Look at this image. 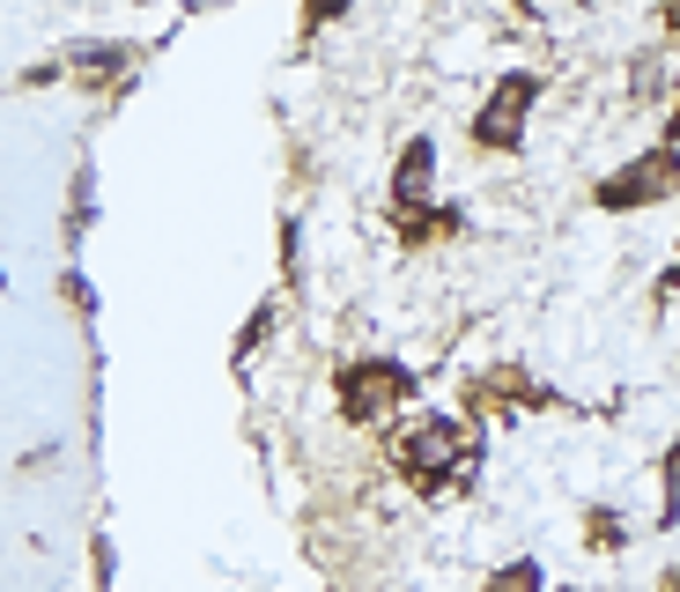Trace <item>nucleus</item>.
<instances>
[{
  "instance_id": "nucleus-2",
  "label": "nucleus",
  "mask_w": 680,
  "mask_h": 592,
  "mask_svg": "<svg viewBox=\"0 0 680 592\" xmlns=\"http://www.w3.org/2000/svg\"><path fill=\"white\" fill-rule=\"evenodd\" d=\"M540 97L533 74H510L503 89H496V104L481 112V141H518V119H525V104Z\"/></svg>"
},
{
  "instance_id": "nucleus-7",
  "label": "nucleus",
  "mask_w": 680,
  "mask_h": 592,
  "mask_svg": "<svg viewBox=\"0 0 680 592\" xmlns=\"http://www.w3.org/2000/svg\"><path fill=\"white\" fill-rule=\"evenodd\" d=\"M673 30H680V8H673Z\"/></svg>"
},
{
  "instance_id": "nucleus-5",
  "label": "nucleus",
  "mask_w": 680,
  "mask_h": 592,
  "mask_svg": "<svg viewBox=\"0 0 680 592\" xmlns=\"http://www.w3.org/2000/svg\"><path fill=\"white\" fill-rule=\"evenodd\" d=\"M496 592H540V570L533 563H510L503 578H496Z\"/></svg>"
},
{
  "instance_id": "nucleus-6",
  "label": "nucleus",
  "mask_w": 680,
  "mask_h": 592,
  "mask_svg": "<svg viewBox=\"0 0 680 592\" xmlns=\"http://www.w3.org/2000/svg\"><path fill=\"white\" fill-rule=\"evenodd\" d=\"M666 289H680V267H673V274H666Z\"/></svg>"
},
{
  "instance_id": "nucleus-3",
  "label": "nucleus",
  "mask_w": 680,
  "mask_h": 592,
  "mask_svg": "<svg viewBox=\"0 0 680 592\" xmlns=\"http://www.w3.org/2000/svg\"><path fill=\"white\" fill-rule=\"evenodd\" d=\"M407 467H414V474H437V467H459V474H466V437L451 430V422L414 430V437H407Z\"/></svg>"
},
{
  "instance_id": "nucleus-4",
  "label": "nucleus",
  "mask_w": 680,
  "mask_h": 592,
  "mask_svg": "<svg viewBox=\"0 0 680 592\" xmlns=\"http://www.w3.org/2000/svg\"><path fill=\"white\" fill-rule=\"evenodd\" d=\"M429 178H437V156H429V141H414L407 163H400V200H422V193H429Z\"/></svg>"
},
{
  "instance_id": "nucleus-1",
  "label": "nucleus",
  "mask_w": 680,
  "mask_h": 592,
  "mask_svg": "<svg viewBox=\"0 0 680 592\" xmlns=\"http://www.w3.org/2000/svg\"><path fill=\"white\" fill-rule=\"evenodd\" d=\"M666 193H680V156H636L629 171H614L607 186H599V200L607 208H644V200H666Z\"/></svg>"
}]
</instances>
